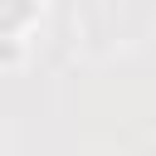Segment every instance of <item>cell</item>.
Listing matches in <instances>:
<instances>
[{
    "label": "cell",
    "mask_w": 156,
    "mask_h": 156,
    "mask_svg": "<svg viewBox=\"0 0 156 156\" xmlns=\"http://www.w3.org/2000/svg\"><path fill=\"white\" fill-rule=\"evenodd\" d=\"M29 15V0H0V24H15Z\"/></svg>",
    "instance_id": "1"
}]
</instances>
